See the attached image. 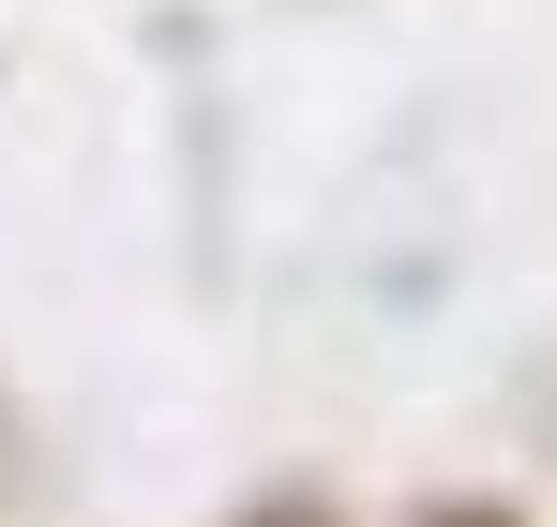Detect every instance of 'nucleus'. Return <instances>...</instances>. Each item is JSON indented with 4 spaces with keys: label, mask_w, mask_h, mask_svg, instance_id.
<instances>
[{
    "label": "nucleus",
    "mask_w": 557,
    "mask_h": 527,
    "mask_svg": "<svg viewBox=\"0 0 557 527\" xmlns=\"http://www.w3.org/2000/svg\"><path fill=\"white\" fill-rule=\"evenodd\" d=\"M272 527H301V513H272Z\"/></svg>",
    "instance_id": "2"
},
{
    "label": "nucleus",
    "mask_w": 557,
    "mask_h": 527,
    "mask_svg": "<svg viewBox=\"0 0 557 527\" xmlns=\"http://www.w3.org/2000/svg\"><path fill=\"white\" fill-rule=\"evenodd\" d=\"M437 527H497V513H437Z\"/></svg>",
    "instance_id": "1"
}]
</instances>
